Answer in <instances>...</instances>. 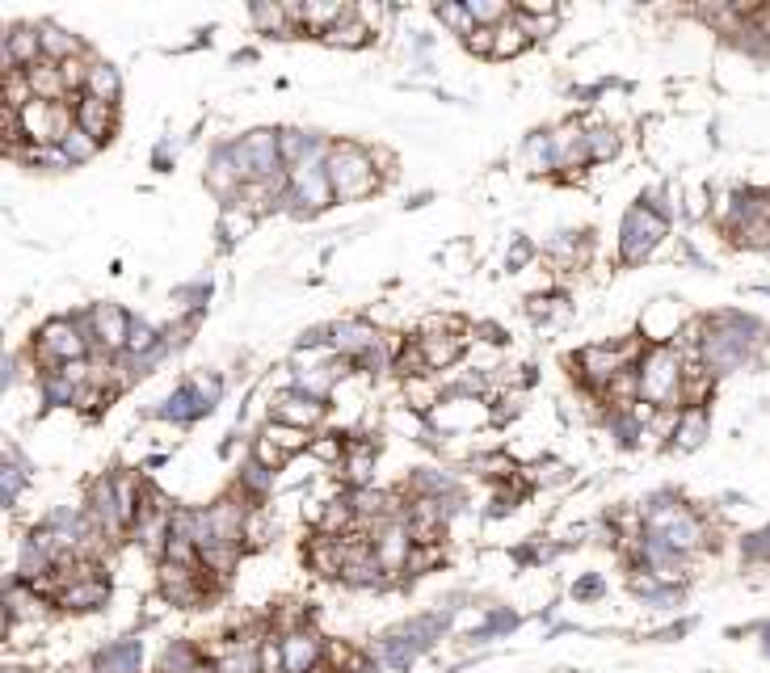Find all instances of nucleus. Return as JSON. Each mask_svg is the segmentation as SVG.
Instances as JSON below:
<instances>
[{
  "instance_id": "obj_13",
  "label": "nucleus",
  "mask_w": 770,
  "mask_h": 673,
  "mask_svg": "<svg viewBox=\"0 0 770 673\" xmlns=\"http://www.w3.org/2000/svg\"><path fill=\"white\" fill-rule=\"evenodd\" d=\"M160 589H165V598L173 606L202 602V577H198V568H186V564L165 560V568H160Z\"/></svg>"
},
{
  "instance_id": "obj_3",
  "label": "nucleus",
  "mask_w": 770,
  "mask_h": 673,
  "mask_svg": "<svg viewBox=\"0 0 770 673\" xmlns=\"http://www.w3.org/2000/svg\"><path fill=\"white\" fill-rule=\"evenodd\" d=\"M228 156H232V165H236V173H240L245 186H253V181H274L278 169H282V144H278L274 131L245 135L240 144L228 148Z\"/></svg>"
},
{
  "instance_id": "obj_4",
  "label": "nucleus",
  "mask_w": 770,
  "mask_h": 673,
  "mask_svg": "<svg viewBox=\"0 0 770 673\" xmlns=\"http://www.w3.org/2000/svg\"><path fill=\"white\" fill-rule=\"evenodd\" d=\"M670 232V219H665L661 211H653L644 202V207H632L627 211V219H623V232H619V253H623V261L627 265H636V261H644L648 253L657 249V240Z\"/></svg>"
},
{
  "instance_id": "obj_53",
  "label": "nucleus",
  "mask_w": 770,
  "mask_h": 673,
  "mask_svg": "<svg viewBox=\"0 0 770 673\" xmlns=\"http://www.w3.org/2000/svg\"><path fill=\"white\" fill-rule=\"evenodd\" d=\"M766 636H770V631H766ZM766 648H770V644H766Z\"/></svg>"
},
{
  "instance_id": "obj_36",
  "label": "nucleus",
  "mask_w": 770,
  "mask_h": 673,
  "mask_svg": "<svg viewBox=\"0 0 770 673\" xmlns=\"http://www.w3.org/2000/svg\"><path fill=\"white\" fill-rule=\"evenodd\" d=\"M404 396H409L413 409L425 413V409H434V404H438V387L425 379V375H417V379H404Z\"/></svg>"
},
{
  "instance_id": "obj_49",
  "label": "nucleus",
  "mask_w": 770,
  "mask_h": 673,
  "mask_svg": "<svg viewBox=\"0 0 770 673\" xmlns=\"http://www.w3.org/2000/svg\"><path fill=\"white\" fill-rule=\"evenodd\" d=\"M438 556H442V552H438L434 543H430V547H421V552H413V556H409V568H404V573H421V568H430Z\"/></svg>"
},
{
  "instance_id": "obj_33",
  "label": "nucleus",
  "mask_w": 770,
  "mask_h": 673,
  "mask_svg": "<svg viewBox=\"0 0 770 673\" xmlns=\"http://www.w3.org/2000/svg\"><path fill=\"white\" fill-rule=\"evenodd\" d=\"M526 43H531V38L522 34V26H518V22H505V26H497V30H493V55H497V59L518 55Z\"/></svg>"
},
{
  "instance_id": "obj_40",
  "label": "nucleus",
  "mask_w": 770,
  "mask_h": 673,
  "mask_svg": "<svg viewBox=\"0 0 770 673\" xmlns=\"http://www.w3.org/2000/svg\"><path fill=\"white\" fill-rule=\"evenodd\" d=\"M127 350H131V354H144V358H152L156 350H165V345L156 341V333L148 329L144 320H131V341H127Z\"/></svg>"
},
{
  "instance_id": "obj_19",
  "label": "nucleus",
  "mask_w": 770,
  "mask_h": 673,
  "mask_svg": "<svg viewBox=\"0 0 770 673\" xmlns=\"http://www.w3.org/2000/svg\"><path fill=\"white\" fill-rule=\"evenodd\" d=\"M106 598H110V585L101 577H85L59 594V606L64 610H97V606H106Z\"/></svg>"
},
{
  "instance_id": "obj_42",
  "label": "nucleus",
  "mask_w": 770,
  "mask_h": 673,
  "mask_svg": "<svg viewBox=\"0 0 770 673\" xmlns=\"http://www.w3.org/2000/svg\"><path fill=\"white\" fill-rule=\"evenodd\" d=\"M354 518V505L350 501H333L329 509H324V518H320V530L324 535H337V530H346Z\"/></svg>"
},
{
  "instance_id": "obj_31",
  "label": "nucleus",
  "mask_w": 770,
  "mask_h": 673,
  "mask_svg": "<svg viewBox=\"0 0 770 673\" xmlns=\"http://www.w3.org/2000/svg\"><path fill=\"white\" fill-rule=\"evenodd\" d=\"M324 43H329V47H367L371 43V26L358 22V17H346L337 30L324 34Z\"/></svg>"
},
{
  "instance_id": "obj_10",
  "label": "nucleus",
  "mask_w": 770,
  "mask_h": 673,
  "mask_svg": "<svg viewBox=\"0 0 770 673\" xmlns=\"http://www.w3.org/2000/svg\"><path fill=\"white\" fill-rule=\"evenodd\" d=\"M76 127L85 131L89 139H97V144H110L114 131H118V110L110 106V101H97V97L80 93V101H76Z\"/></svg>"
},
{
  "instance_id": "obj_32",
  "label": "nucleus",
  "mask_w": 770,
  "mask_h": 673,
  "mask_svg": "<svg viewBox=\"0 0 770 673\" xmlns=\"http://www.w3.org/2000/svg\"><path fill=\"white\" fill-rule=\"evenodd\" d=\"M257 34H291V22H287V5H253L249 9Z\"/></svg>"
},
{
  "instance_id": "obj_41",
  "label": "nucleus",
  "mask_w": 770,
  "mask_h": 673,
  "mask_svg": "<svg viewBox=\"0 0 770 673\" xmlns=\"http://www.w3.org/2000/svg\"><path fill=\"white\" fill-rule=\"evenodd\" d=\"M585 139H590V160H611L619 152V135L611 127H594Z\"/></svg>"
},
{
  "instance_id": "obj_34",
  "label": "nucleus",
  "mask_w": 770,
  "mask_h": 673,
  "mask_svg": "<svg viewBox=\"0 0 770 673\" xmlns=\"http://www.w3.org/2000/svg\"><path fill=\"white\" fill-rule=\"evenodd\" d=\"M202 661H198V652L190 644H173L165 648V657H160V669L156 673H194Z\"/></svg>"
},
{
  "instance_id": "obj_27",
  "label": "nucleus",
  "mask_w": 770,
  "mask_h": 673,
  "mask_svg": "<svg viewBox=\"0 0 770 673\" xmlns=\"http://www.w3.org/2000/svg\"><path fill=\"white\" fill-rule=\"evenodd\" d=\"M261 438H270L282 455H295V451H308V446H312L308 430H299V425H287V421H270Z\"/></svg>"
},
{
  "instance_id": "obj_48",
  "label": "nucleus",
  "mask_w": 770,
  "mask_h": 673,
  "mask_svg": "<svg viewBox=\"0 0 770 673\" xmlns=\"http://www.w3.org/2000/svg\"><path fill=\"white\" fill-rule=\"evenodd\" d=\"M249 223H253V215H236V207L224 211V232H228V240H240V232H249Z\"/></svg>"
},
{
  "instance_id": "obj_24",
  "label": "nucleus",
  "mask_w": 770,
  "mask_h": 673,
  "mask_svg": "<svg viewBox=\"0 0 770 673\" xmlns=\"http://www.w3.org/2000/svg\"><path fill=\"white\" fill-rule=\"evenodd\" d=\"M207 181H211V190H215L219 198H240V190H245V181H240V173H236V165H232L228 148H219V152H215L211 169H207Z\"/></svg>"
},
{
  "instance_id": "obj_16",
  "label": "nucleus",
  "mask_w": 770,
  "mask_h": 673,
  "mask_svg": "<svg viewBox=\"0 0 770 673\" xmlns=\"http://www.w3.org/2000/svg\"><path fill=\"white\" fill-rule=\"evenodd\" d=\"M590 131H581L577 122H569V127H560L552 135V165L556 169H581L585 160H590V139H585Z\"/></svg>"
},
{
  "instance_id": "obj_45",
  "label": "nucleus",
  "mask_w": 770,
  "mask_h": 673,
  "mask_svg": "<svg viewBox=\"0 0 770 673\" xmlns=\"http://www.w3.org/2000/svg\"><path fill=\"white\" fill-rule=\"evenodd\" d=\"M240 480H245V488H253V493H266V488L274 484V472H270L266 463L249 459V467H245V476H240Z\"/></svg>"
},
{
  "instance_id": "obj_50",
  "label": "nucleus",
  "mask_w": 770,
  "mask_h": 673,
  "mask_svg": "<svg viewBox=\"0 0 770 673\" xmlns=\"http://www.w3.org/2000/svg\"><path fill=\"white\" fill-rule=\"evenodd\" d=\"M316 455H320V459H341V438H324V442H316Z\"/></svg>"
},
{
  "instance_id": "obj_5",
  "label": "nucleus",
  "mask_w": 770,
  "mask_h": 673,
  "mask_svg": "<svg viewBox=\"0 0 770 673\" xmlns=\"http://www.w3.org/2000/svg\"><path fill=\"white\" fill-rule=\"evenodd\" d=\"M644 530H648V539L674 547V552H691V547L703 543V526L695 522V514H686L682 505H657V509H648Z\"/></svg>"
},
{
  "instance_id": "obj_35",
  "label": "nucleus",
  "mask_w": 770,
  "mask_h": 673,
  "mask_svg": "<svg viewBox=\"0 0 770 673\" xmlns=\"http://www.w3.org/2000/svg\"><path fill=\"white\" fill-rule=\"evenodd\" d=\"M434 13H438V22H442V26H451V30H455V34H463V38H468V34L476 30V17H472V9H468V5H438Z\"/></svg>"
},
{
  "instance_id": "obj_21",
  "label": "nucleus",
  "mask_w": 770,
  "mask_h": 673,
  "mask_svg": "<svg viewBox=\"0 0 770 673\" xmlns=\"http://www.w3.org/2000/svg\"><path fill=\"white\" fill-rule=\"evenodd\" d=\"M139 652H144L139 640H118L110 648H101L97 652V673H139Z\"/></svg>"
},
{
  "instance_id": "obj_15",
  "label": "nucleus",
  "mask_w": 770,
  "mask_h": 673,
  "mask_svg": "<svg viewBox=\"0 0 770 673\" xmlns=\"http://www.w3.org/2000/svg\"><path fill=\"white\" fill-rule=\"evenodd\" d=\"M278 648H282V669L287 673H316L320 669V640L312 631H287Z\"/></svg>"
},
{
  "instance_id": "obj_1",
  "label": "nucleus",
  "mask_w": 770,
  "mask_h": 673,
  "mask_svg": "<svg viewBox=\"0 0 770 673\" xmlns=\"http://www.w3.org/2000/svg\"><path fill=\"white\" fill-rule=\"evenodd\" d=\"M636 371H640V400L653 404V409L678 413L682 392H686V362L674 345H653L640 358Z\"/></svg>"
},
{
  "instance_id": "obj_18",
  "label": "nucleus",
  "mask_w": 770,
  "mask_h": 673,
  "mask_svg": "<svg viewBox=\"0 0 770 673\" xmlns=\"http://www.w3.org/2000/svg\"><path fill=\"white\" fill-rule=\"evenodd\" d=\"M623 354H615V350H606V345H594V350H585L581 354V375L590 379V383H598V387H611V379L623 371Z\"/></svg>"
},
{
  "instance_id": "obj_11",
  "label": "nucleus",
  "mask_w": 770,
  "mask_h": 673,
  "mask_svg": "<svg viewBox=\"0 0 770 673\" xmlns=\"http://www.w3.org/2000/svg\"><path fill=\"white\" fill-rule=\"evenodd\" d=\"M274 421H287V425H299V430H312V425L324 421V400L320 396H308V392H282L274 400Z\"/></svg>"
},
{
  "instance_id": "obj_25",
  "label": "nucleus",
  "mask_w": 770,
  "mask_h": 673,
  "mask_svg": "<svg viewBox=\"0 0 770 673\" xmlns=\"http://www.w3.org/2000/svg\"><path fill=\"white\" fill-rule=\"evenodd\" d=\"M26 76H30V89H34L38 101H59V97L68 93L64 72H59V64H51V59H43V64L26 68Z\"/></svg>"
},
{
  "instance_id": "obj_52",
  "label": "nucleus",
  "mask_w": 770,
  "mask_h": 673,
  "mask_svg": "<svg viewBox=\"0 0 770 673\" xmlns=\"http://www.w3.org/2000/svg\"><path fill=\"white\" fill-rule=\"evenodd\" d=\"M9 673H26V669H9Z\"/></svg>"
},
{
  "instance_id": "obj_22",
  "label": "nucleus",
  "mask_w": 770,
  "mask_h": 673,
  "mask_svg": "<svg viewBox=\"0 0 770 673\" xmlns=\"http://www.w3.org/2000/svg\"><path fill=\"white\" fill-rule=\"evenodd\" d=\"M707 409L703 404H691V409H682L678 421H674V446H682V451H695V446L707 438Z\"/></svg>"
},
{
  "instance_id": "obj_6",
  "label": "nucleus",
  "mask_w": 770,
  "mask_h": 673,
  "mask_svg": "<svg viewBox=\"0 0 770 673\" xmlns=\"http://www.w3.org/2000/svg\"><path fill=\"white\" fill-rule=\"evenodd\" d=\"M329 160V156H324ZM324 160H308V165L291 169V198L299 202L303 211H324L329 202L337 198L333 194V181H329V169H324Z\"/></svg>"
},
{
  "instance_id": "obj_7",
  "label": "nucleus",
  "mask_w": 770,
  "mask_h": 673,
  "mask_svg": "<svg viewBox=\"0 0 770 673\" xmlns=\"http://www.w3.org/2000/svg\"><path fill=\"white\" fill-rule=\"evenodd\" d=\"M215 400H219V379L181 383L177 392L165 400L160 417H169V421H194V417H202V413H211V409H215Z\"/></svg>"
},
{
  "instance_id": "obj_46",
  "label": "nucleus",
  "mask_w": 770,
  "mask_h": 673,
  "mask_svg": "<svg viewBox=\"0 0 770 673\" xmlns=\"http://www.w3.org/2000/svg\"><path fill=\"white\" fill-rule=\"evenodd\" d=\"M253 459H257V463H266L270 472H274V467H282V463H287L291 455H282V451H278V446H274L270 438H257V442H253Z\"/></svg>"
},
{
  "instance_id": "obj_17",
  "label": "nucleus",
  "mask_w": 770,
  "mask_h": 673,
  "mask_svg": "<svg viewBox=\"0 0 770 673\" xmlns=\"http://www.w3.org/2000/svg\"><path fill=\"white\" fill-rule=\"evenodd\" d=\"M211 535H215V543H236L240 547V539H245V509H240L236 501H215L211 509Z\"/></svg>"
},
{
  "instance_id": "obj_39",
  "label": "nucleus",
  "mask_w": 770,
  "mask_h": 673,
  "mask_svg": "<svg viewBox=\"0 0 770 673\" xmlns=\"http://www.w3.org/2000/svg\"><path fill=\"white\" fill-rule=\"evenodd\" d=\"M514 22L522 26L526 38H547V34L556 30L560 17H556V13H518V9H514Z\"/></svg>"
},
{
  "instance_id": "obj_30",
  "label": "nucleus",
  "mask_w": 770,
  "mask_h": 673,
  "mask_svg": "<svg viewBox=\"0 0 770 673\" xmlns=\"http://www.w3.org/2000/svg\"><path fill=\"white\" fill-rule=\"evenodd\" d=\"M341 472H346V480L354 488H367L371 472H375V451L371 446H350L346 451V463H341Z\"/></svg>"
},
{
  "instance_id": "obj_51",
  "label": "nucleus",
  "mask_w": 770,
  "mask_h": 673,
  "mask_svg": "<svg viewBox=\"0 0 770 673\" xmlns=\"http://www.w3.org/2000/svg\"><path fill=\"white\" fill-rule=\"evenodd\" d=\"M354 673H379V669H375V665H367V661H362V665H358Z\"/></svg>"
},
{
  "instance_id": "obj_14",
  "label": "nucleus",
  "mask_w": 770,
  "mask_h": 673,
  "mask_svg": "<svg viewBox=\"0 0 770 673\" xmlns=\"http://www.w3.org/2000/svg\"><path fill=\"white\" fill-rule=\"evenodd\" d=\"M379 345H383V337L371 329V324H362V320H341V324H333V337H329V350L346 354V358H362V354L379 350Z\"/></svg>"
},
{
  "instance_id": "obj_47",
  "label": "nucleus",
  "mask_w": 770,
  "mask_h": 673,
  "mask_svg": "<svg viewBox=\"0 0 770 673\" xmlns=\"http://www.w3.org/2000/svg\"><path fill=\"white\" fill-rule=\"evenodd\" d=\"M463 43H468V51H476V55H493V30L476 26L468 38H463Z\"/></svg>"
},
{
  "instance_id": "obj_43",
  "label": "nucleus",
  "mask_w": 770,
  "mask_h": 673,
  "mask_svg": "<svg viewBox=\"0 0 770 673\" xmlns=\"http://www.w3.org/2000/svg\"><path fill=\"white\" fill-rule=\"evenodd\" d=\"M526 160H531V173H543L547 165H552V135H531Z\"/></svg>"
},
{
  "instance_id": "obj_26",
  "label": "nucleus",
  "mask_w": 770,
  "mask_h": 673,
  "mask_svg": "<svg viewBox=\"0 0 770 673\" xmlns=\"http://www.w3.org/2000/svg\"><path fill=\"white\" fill-rule=\"evenodd\" d=\"M123 93V80H118V68L101 64V59H89V80H85V97H97V101H118Z\"/></svg>"
},
{
  "instance_id": "obj_38",
  "label": "nucleus",
  "mask_w": 770,
  "mask_h": 673,
  "mask_svg": "<svg viewBox=\"0 0 770 673\" xmlns=\"http://www.w3.org/2000/svg\"><path fill=\"white\" fill-rule=\"evenodd\" d=\"M43 396H47V404H72V400H80V387L72 379H64L59 371H51L43 379Z\"/></svg>"
},
{
  "instance_id": "obj_28",
  "label": "nucleus",
  "mask_w": 770,
  "mask_h": 673,
  "mask_svg": "<svg viewBox=\"0 0 770 673\" xmlns=\"http://www.w3.org/2000/svg\"><path fill=\"white\" fill-rule=\"evenodd\" d=\"M5 459H9V467H5V476H0V497H5V505H17V497H22V488H26V480H30V467L22 463V455L13 451H5Z\"/></svg>"
},
{
  "instance_id": "obj_8",
  "label": "nucleus",
  "mask_w": 770,
  "mask_h": 673,
  "mask_svg": "<svg viewBox=\"0 0 770 673\" xmlns=\"http://www.w3.org/2000/svg\"><path fill=\"white\" fill-rule=\"evenodd\" d=\"M85 350L89 341L80 337V329L72 320H51L43 333H38V354L55 366H68V362H85Z\"/></svg>"
},
{
  "instance_id": "obj_23",
  "label": "nucleus",
  "mask_w": 770,
  "mask_h": 673,
  "mask_svg": "<svg viewBox=\"0 0 770 673\" xmlns=\"http://www.w3.org/2000/svg\"><path fill=\"white\" fill-rule=\"evenodd\" d=\"M421 354H425V366L430 371H442V366L459 362V354L468 350V337H421Z\"/></svg>"
},
{
  "instance_id": "obj_20",
  "label": "nucleus",
  "mask_w": 770,
  "mask_h": 673,
  "mask_svg": "<svg viewBox=\"0 0 770 673\" xmlns=\"http://www.w3.org/2000/svg\"><path fill=\"white\" fill-rule=\"evenodd\" d=\"M38 38H43V59H51V64H64V59L85 55V43H80L76 34L59 30V26H51V22L38 26Z\"/></svg>"
},
{
  "instance_id": "obj_9",
  "label": "nucleus",
  "mask_w": 770,
  "mask_h": 673,
  "mask_svg": "<svg viewBox=\"0 0 770 673\" xmlns=\"http://www.w3.org/2000/svg\"><path fill=\"white\" fill-rule=\"evenodd\" d=\"M93 337H97V345H101L106 354L127 350V341H131V320H127V312L118 308V303H97V308H93Z\"/></svg>"
},
{
  "instance_id": "obj_44",
  "label": "nucleus",
  "mask_w": 770,
  "mask_h": 673,
  "mask_svg": "<svg viewBox=\"0 0 770 673\" xmlns=\"http://www.w3.org/2000/svg\"><path fill=\"white\" fill-rule=\"evenodd\" d=\"M245 543H249V547L270 543V514H261V509H253V514L245 518Z\"/></svg>"
},
{
  "instance_id": "obj_37",
  "label": "nucleus",
  "mask_w": 770,
  "mask_h": 673,
  "mask_svg": "<svg viewBox=\"0 0 770 673\" xmlns=\"http://www.w3.org/2000/svg\"><path fill=\"white\" fill-rule=\"evenodd\" d=\"M59 148H64V156L72 160V165H85V160H93V156H97V148H101V144H97V139H89L85 131L76 127V131H72Z\"/></svg>"
},
{
  "instance_id": "obj_2",
  "label": "nucleus",
  "mask_w": 770,
  "mask_h": 673,
  "mask_svg": "<svg viewBox=\"0 0 770 673\" xmlns=\"http://www.w3.org/2000/svg\"><path fill=\"white\" fill-rule=\"evenodd\" d=\"M329 181H333V194L341 202H354V198H367L379 190V173H375V160L367 156V148L358 144H329Z\"/></svg>"
},
{
  "instance_id": "obj_29",
  "label": "nucleus",
  "mask_w": 770,
  "mask_h": 673,
  "mask_svg": "<svg viewBox=\"0 0 770 673\" xmlns=\"http://www.w3.org/2000/svg\"><path fill=\"white\" fill-rule=\"evenodd\" d=\"M606 400H611L615 409L640 404V371H636V366H623V371L611 379V387H606Z\"/></svg>"
},
{
  "instance_id": "obj_12",
  "label": "nucleus",
  "mask_w": 770,
  "mask_h": 673,
  "mask_svg": "<svg viewBox=\"0 0 770 673\" xmlns=\"http://www.w3.org/2000/svg\"><path fill=\"white\" fill-rule=\"evenodd\" d=\"M375 556L383 564V573H404L409 568V556H413V535H409V522H392L383 535L375 539Z\"/></svg>"
}]
</instances>
